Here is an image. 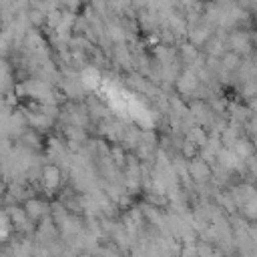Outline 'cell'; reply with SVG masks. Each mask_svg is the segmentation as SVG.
<instances>
[{
  "label": "cell",
  "instance_id": "8",
  "mask_svg": "<svg viewBox=\"0 0 257 257\" xmlns=\"http://www.w3.org/2000/svg\"><path fill=\"white\" fill-rule=\"evenodd\" d=\"M181 56L185 58V62L193 64V62L197 60V48H195V44H193V42H191V44H183V46H181Z\"/></svg>",
  "mask_w": 257,
  "mask_h": 257
},
{
  "label": "cell",
  "instance_id": "3",
  "mask_svg": "<svg viewBox=\"0 0 257 257\" xmlns=\"http://www.w3.org/2000/svg\"><path fill=\"white\" fill-rule=\"evenodd\" d=\"M24 207H26V213H28V217H30L32 221H36V219H44L46 209H48V205L42 203V201H38V199H28Z\"/></svg>",
  "mask_w": 257,
  "mask_h": 257
},
{
  "label": "cell",
  "instance_id": "5",
  "mask_svg": "<svg viewBox=\"0 0 257 257\" xmlns=\"http://www.w3.org/2000/svg\"><path fill=\"white\" fill-rule=\"evenodd\" d=\"M42 177H44L46 189H52V187H56L60 183V169L54 167V165H48V167L42 169Z\"/></svg>",
  "mask_w": 257,
  "mask_h": 257
},
{
  "label": "cell",
  "instance_id": "1",
  "mask_svg": "<svg viewBox=\"0 0 257 257\" xmlns=\"http://www.w3.org/2000/svg\"><path fill=\"white\" fill-rule=\"evenodd\" d=\"M199 84V76L193 72V70H187L179 80H177V88L181 94H193V90L197 88Z\"/></svg>",
  "mask_w": 257,
  "mask_h": 257
},
{
  "label": "cell",
  "instance_id": "7",
  "mask_svg": "<svg viewBox=\"0 0 257 257\" xmlns=\"http://www.w3.org/2000/svg\"><path fill=\"white\" fill-rule=\"evenodd\" d=\"M209 30L207 28H197L195 32H191V42L195 44V46H199V44H205V42H209Z\"/></svg>",
  "mask_w": 257,
  "mask_h": 257
},
{
  "label": "cell",
  "instance_id": "4",
  "mask_svg": "<svg viewBox=\"0 0 257 257\" xmlns=\"http://www.w3.org/2000/svg\"><path fill=\"white\" fill-rule=\"evenodd\" d=\"M229 42H231V48H235V52H247L251 46H249V38H247V34L245 32H241V30H237V32H233L231 36H229Z\"/></svg>",
  "mask_w": 257,
  "mask_h": 257
},
{
  "label": "cell",
  "instance_id": "9",
  "mask_svg": "<svg viewBox=\"0 0 257 257\" xmlns=\"http://www.w3.org/2000/svg\"><path fill=\"white\" fill-rule=\"evenodd\" d=\"M195 145H197L195 141L187 139V141L183 143V147H181V149H183V155H185V157H189V159H193V155L197 153V147H195Z\"/></svg>",
  "mask_w": 257,
  "mask_h": 257
},
{
  "label": "cell",
  "instance_id": "6",
  "mask_svg": "<svg viewBox=\"0 0 257 257\" xmlns=\"http://www.w3.org/2000/svg\"><path fill=\"white\" fill-rule=\"evenodd\" d=\"M231 149H233V151H235L243 161H247V159L253 155V147H251L247 141H241V139H237V141L231 145Z\"/></svg>",
  "mask_w": 257,
  "mask_h": 257
},
{
  "label": "cell",
  "instance_id": "2",
  "mask_svg": "<svg viewBox=\"0 0 257 257\" xmlns=\"http://www.w3.org/2000/svg\"><path fill=\"white\" fill-rule=\"evenodd\" d=\"M189 173H191V177H193L195 181H207V179L211 177V169H209L207 161H201V159L191 161V165H189Z\"/></svg>",
  "mask_w": 257,
  "mask_h": 257
}]
</instances>
